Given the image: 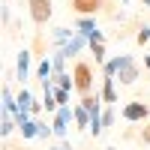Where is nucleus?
<instances>
[{
    "label": "nucleus",
    "instance_id": "6ab92c4d",
    "mask_svg": "<svg viewBox=\"0 0 150 150\" xmlns=\"http://www.w3.org/2000/svg\"><path fill=\"white\" fill-rule=\"evenodd\" d=\"M114 120H117L114 105H105V111H102V126H105V129H108V126H114Z\"/></svg>",
    "mask_w": 150,
    "mask_h": 150
},
{
    "label": "nucleus",
    "instance_id": "39448f33",
    "mask_svg": "<svg viewBox=\"0 0 150 150\" xmlns=\"http://www.w3.org/2000/svg\"><path fill=\"white\" fill-rule=\"evenodd\" d=\"M75 120V114H72V105H63L57 111V114L51 117V129H54V138H60V141H66V135H69V123Z\"/></svg>",
    "mask_w": 150,
    "mask_h": 150
},
{
    "label": "nucleus",
    "instance_id": "f3484780",
    "mask_svg": "<svg viewBox=\"0 0 150 150\" xmlns=\"http://www.w3.org/2000/svg\"><path fill=\"white\" fill-rule=\"evenodd\" d=\"M51 81H54V87H63V90H75V78H72L69 72H57Z\"/></svg>",
    "mask_w": 150,
    "mask_h": 150
},
{
    "label": "nucleus",
    "instance_id": "5701e85b",
    "mask_svg": "<svg viewBox=\"0 0 150 150\" xmlns=\"http://www.w3.org/2000/svg\"><path fill=\"white\" fill-rule=\"evenodd\" d=\"M138 141L150 147V120H147V123H144V126H141V132H138Z\"/></svg>",
    "mask_w": 150,
    "mask_h": 150
},
{
    "label": "nucleus",
    "instance_id": "6e6552de",
    "mask_svg": "<svg viewBox=\"0 0 150 150\" xmlns=\"http://www.w3.org/2000/svg\"><path fill=\"white\" fill-rule=\"evenodd\" d=\"M99 96H102L105 105H117L120 93H117V78L114 75H102V87H99Z\"/></svg>",
    "mask_w": 150,
    "mask_h": 150
},
{
    "label": "nucleus",
    "instance_id": "a211bd4d",
    "mask_svg": "<svg viewBox=\"0 0 150 150\" xmlns=\"http://www.w3.org/2000/svg\"><path fill=\"white\" fill-rule=\"evenodd\" d=\"M90 54L99 66H105V42H90Z\"/></svg>",
    "mask_w": 150,
    "mask_h": 150
},
{
    "label": "nucleus",
    "instance_id": "9d476101",
    "mask_svg": "<svg viewBox=\"0 0 150 150\" xmlns=\"http://www.w3.org/2000/svg\"><path fill=\"white\" fill-rule=\"evenodd\" d=\"M96 18H87V15H78L75 18V33H81V36H87V39H93L96 36Z\"/></svg>",
    "mask_w": 150,
    "mask_h": 150
},
{
    "label": "nucleus",
    "instance_id": "f8f14e48",
    "mask_svg": "<svg viewBox=\"0 0 150 150\" xmlns=\"http://www.w3.org/2000/svg\"><path fill=\"white\" fill-rule=\"evenodd\" d=\"M72 39H75V30H72V27H54V30H51V42H54L57 48H63V45L72 42Z\"/></svg>",
    "mask_w": 150,
    "mask_h": 150
},
{
    "label": "nucleus",
    "instance_id": "b1692460",
    "mask_svg": "<svg viewBox=\"0 0 150 150\" xmlns=\"http://www.w3.org/2000/svg\"><path fill=\"white\" fill-rule=\"evenodd\" d=\"M48 150H72V144H69V141H60V144H51Z\"/></svg>",
    "mask_w": 150,
    "mask_h": 150
},
{
    "label": "nucleus",
    "instance_id": "2eb2a0df",
    "mask_svg": "<svg viewBox=\"0 0 150 150\" xmlns=\"http://www.w3.org/2000/svg\"><path fill=\"white\" fill-rule=\"evenodd\" d=\"M30 51H33V54H45V51H48V39H45V30H36V33H33Z\"/></svg>",
    "mask_w": 150,
    "mask_h": 150
},
{
    "label": "nucleus",
    "instance_id": "7ed1b4c3",
    "mask_svg": "<svg viewBox=\"0 0 150 150\" xmlns=\"http://www.w3.org/2000/svg\"><path fill=\"white\" fill-rule=\"evenodd\" d=\"M72 78H75V93H93V78H96V72H93V63H87V60H78V63L72 66Z\"/></svg>",
    "mask_w": 150,
    "mask_h": 150
},
{
    "label": "nucleus",
    "instance_id": "423d86ee",
    "mask_svg": "<svg viewBox=\"0 0 150 150\" xmlns=\"http://www.w3.org/2000/svg\"><path fill=\"white\" fill-rule=\"evenodd\" d=\"M33 51H30V45H24L21 51H18V57H15V81H21V84H27V78H30V69H33Z\"/></svg>",
    "mask_w": 150,
    "mask_h": 150
},
{
    "label": "nucleus",
    "instance_id": "bb28decb",
    "mask_svg": "<svg viewBox=\"0 0 150 150\" xmlns=\"http://www.w3.org/2000/svg\"><path fill=\"white\" fill-rule=\"evenodd\" d=\"M141 3H144V6H150V0H141Z\"/></svg>",
    "mask_w": 150,
    "mask_h": 150
},
{
    "label": "nucleus",
    "instance_id": "a878e982",
    "mask_svg": "<svg viewBox=\"0 0 150 150\" xmlns=\"http://www.w3.org/2000/svg\"><path fill=\"white\" fill-rule=\"evenodd\" d=\"M144 66H147V69H150V54H144Z\"/></svg>",
    "mask_w": 150,
    "mask_h": 150
},
{
    "label": "nucleus",
    "instance_id": "aec40b11",
    "mask_svg": "<svg viewBox=\"0 0 150 150\" xmlns=\"http://www.w3.org/2000/svg\"><path fill=\"white\" fill-rule=\"evenodd\" d=\"M54 84V81H51ZM69 96H72V90H63V87H54V99H57V105L63 108V105H69Z\"/></svg>",
    "mask_w": 150,
    "mask_h": 150
},
{
    "label": "nucleus",
    "instance_id": "dca6fc26",
    "mask_svg": "<svg viewBox=\"0 0 150 150\" xmlns=\"http://www.w3.org/2000/svg\"><path fill=\"white\" fill-rule=\"evenodd\" d=\"M36 105V99H33V93L27 90V87H21V90H18V108L21 111H30Z\"/></svg>",
    "mask_w": 150,
    "mask_h": 150
},
{
    "label": "nucleus",
    "instance_id": "ddd939ff",
    "mask_svg": "<svg viewBox=\"0 0 150 150\" xmlns=\"http://www.w3.org/2000/svg\"><path fill=\"white\" fill-rule=\"evenodd\" d=\"M36 78H39V81H51V78H54V63H51V57H42L39 63H36Z\"/></svg>",
    "mask_w": 150,
    "mask_h": 150
},
{
    "label": "nucleus",
    "instance_id": "0eeeda50",
    "mask_svg": "<svg viewBox=\"0 0 150 150\" xmlns=\"http://www.w3.org/2000/svg\"><path fill=\"white\" fill-rule=\"evenodd\" d=\"M120 114H123L126 123H147V120H150V105H144V102L135 99V102H126V105H123Z\"/></svg>",
    "mask_w": 150,
    "mask_h": 150
},
{
    "label": "nucleus",
    "instance_id": "20e7f679",
    "mask_svg": "<svg viewBox=\"0 0 150 150\" xmlns=\"http://www.w3.org/2000/svg\"><path fill=\"white\" fill-rule=\"evenodd\" d=\"M27 12H30V21L36 27H45L51 12H54V6H51V0H27Z\"/></svg>",
    "mask_w": 150,
    "mask_h": 150
},
{
    "label": "nucleus",
    "instance_id": "412c9836",
    "mask_svg": "<svg viewBox=\"0 0 150 150\" xmlns=\"http://www.w3.org/2000/svg\"><path fill=\"white\" fill-rule=\"evenodd\" d=\"M51 63H54V75H57V72H66V57L60 54V51L51 54Z\"/></svg>",
    "mask_w": 150,
    "mask_h": 150
},
{
    "label": "nucleus",
    "instance_id": "4be33fe9",
    "mask_svg": "<svg viewBox=\"0 0 150 150\" xmlns=\"http://www.w3.org/2000/svg\"><path fill=\"white\" fill-rule=\"evenodd\" d=\"M135 42H138V45L150 42V27H147V24H144V27H138V33H135Z\"/></svg>",
    "mask_w": 150,
    "mask_h": 150
},
{
    "label": "nucleus",
    "instance_id": "cd10ccee",
    "mask_svg": "<svg viewBox=\"0 0 150 150\" xmlns=\"http://www.w3.org/2000/svg\"><path fill=\"white\" fill-rule=\"evenodd\" d=\"M105 150H117V147H105Z\"/></svg>",
    "mask_w": 150,
    "mask_h": 150
},
{
    "label": "nucleus",
    "instance_id": "9b49d317",
    "mask_svg": "<svg viewBox=\"0 0 150 150\" xmlns=\"http://www.w3.org/2000/svg\"><path fill=\"white\" fill-rule=\"evenodd\" d=\"M72 114H75V129H81V132H84V129H90V111H87L81 102H78V105H72Z\"/></svg>",
    "mask_w": 150,
    "mask_h": 150
},
{
    "label": "nucleus",
    "instance_id": "f03ea898",
    "mask_svg": "<svg viewBox=\"0 0 150 150\" xmlns=\"http://www.w3.org/2000/svg\"><path fill=\"white\" fill-rule=\"evenodd\" d=\"M114 0H69V9L75 15H87V18H96L99 12L105 15H114Z\"/></svg>",
    "mask_w": 150,
    "mask_h": 150
},
{
    "label": "nucleus",
    "instance_id": "393cba45",
    "mask_svg": "<svg viewBox=\"0 0 150 150\" xmlns=\"http://www.w3.org/2000/svg\"><path fill=\"white\" fill-rule=\"evenodd\" d=\"M0 18H3V24H9V6H0Z\"/></svg>",
    "mask_w": 150,
    "mask_h": 150
},
{
    "label": "nucleus",
    "instance_id": "4468645a",
    "mask_svg": "<svg viewBox=\"0 0 150 150\" xmlns=\"http://www.w3.org/2000/svg\"><path fill=\"white\" fill-rule=\"evenodd\" d=\"M18 129V120H15V114H9V111H3V117H0V135L3 138H9L12 132Z\"/></svg>",
    "mask_w": 150,
    "mask_h": 150
},
{
    "label": "nucleus",
    "instance_id": "1a4fd4ad",
    "mask_svg": "<svg viewBox=\"0 0 150 150\" xmlns=\"http://www.w3.org/2000/svg\"><path fill=\"white\" fill-rule=\"evenodd\" d=\"M84 48H90V39H87V36H81V33H75V39H72V42H66L63 48H57V51L63 54L66 60H72L75 54H81Z\"/></svg>",
    "mask_w": 150,
    "mask_h": 150
},
{
    "label": "nucleus",
    "instance_id": "f257e3e1",
    "mask_svg": "<svg viewBox=\"0 0 150 150\" xmlns=\"http://www.w3.org/2000/svg\"><path fill=\"white\" fill-rule=\"evenodd\" d=\"M114 60H117L114 78H117L123 87H132L135 81L141 78V66H138V60H135L132 54H114Z\"/></svg>",
    "mask_w": 150,
    "mask_h": 150
},
{
    "label": "nucleus",
    "instance_id": "c85d7f7f",
    "mask_svg": "<svg viewBox=\"0 0 150 150\" xmlns=\"http://www.w3.org/2000/svg\"><path fill=\"white\" fill-rule=\"evenodd\" d=\"M126 3H129V0H126Z\"/></svg>",
    "mask_w": 150,
    "mask_h": 150
}]
</instances>
